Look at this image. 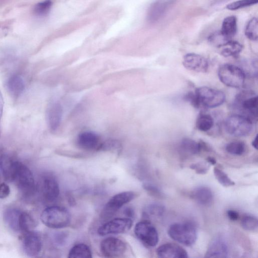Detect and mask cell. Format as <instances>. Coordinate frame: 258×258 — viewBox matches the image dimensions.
<instances>
[{"label": "cell", "mask_w": 258, "mask_h": 258, "mask_svg": "<svg viewBox=\"0 0 258 258\" xmlns=\"http://www.w3.org/2000/svg\"><path fill=\"white\" fill-rule=\"evenodd\" d=\"M135 197L133 191H123L113 196L107 203L104 208L105 214L111 215L123 205L132 201Z\"/></svg>", "instance_id": "cell-14"}, {"label": "cell", "mask_w": 258, "mask_h": 258, "mask_svg": "<svg viewBox=\"0 0 258 258\" xmlns=\"http://www.w3.org/2000/svg\"><path fill=\"white\" fill-rule=\"evenodd\" d=\"M69 258H91L92 252L90 247L85 244L78 243L70 250Z\"/></svg>", "instance_id": "cell-26"}, {"label": "cell", "mask_w": 258, "mask_h": 258, "mask_svg": "<svg viewBox=\"0 0 258 258\" xmlns=\"http://www.w3.org/2000/svg\"><path fill=\"white\" fill-rule=\"evenodd\" d=\"M226 131L231 136L241 137L248 135L252 131V120L242 114H233L225 121Z\"/></svg>", "instance_id": "cell-4"}, {"label": "cell", "mask_w": 258, "mask_h": 258, "mask_svg": "<svg viewBox=\"0 0 258 258\" xmlns=\"http://www.w3.org/2000/svg\"><path fill=\"white\" fill-rule=\"evenodd\" d=\"M159 257L164 258H186L187 251L180 246L172 243H167L160 245L156 250Z\"/></svg>", "instance_id": "cell-16"}, {"label": "cell", "mask_w": 258, "mask_h": 258, "mask_svg": "<svg viewBox=\"0 0 258 258\" xmlns=\"http://www.w3.org/2000/svg\"><path fill=\"white\" fill-rule=\"evenodd\" d=\"M257 135H256L251 143L252 147L256 150L257 149Z\"/></svg>", "instance_id": "cell-47"}, {"label": "cell", "mask_w": 258, "mask_h": 258, "mask_svg": "<svg viewBox=\"0 0 258 258\" xmlns=\"http://www.w3.org/2000/svg\"><path fill=\"white\" fill-rule=\"evenodd\" d=\"M207 162L210 165H215L216 163V159L212 157H208L207 159Z\"/></svg>", "instance_id": "cell-46"}, {"label": "cell", "mask_w": 258, "mask_h": 258, "mask_svg": "<svg viewBox=\"0 0 258 258\" xmlns=\"http://www.w3.org/2000/svg\"><path fill=\"white\" fill-rule=\"evenodd\" d=\"M16 163L17 161L7 154L0 156V169L5 180L13 181Z\"/></svg>", "instance_id": "cell-19"}, {"label": "cell", "mask_w": 258, "mask_h": 258, "mask_svg": "<svg viewBox=\"0 0 258 258\" xmlns=\"http://www.w3.org/2000/svg\"><path fill=\"white\" fill-rule=\"evenodd\" d=\"M13 181L24 194H32L36 189L32 173L26 165L18 161Z\"/></svg>", "instance_id": "cell-7"}, {"label": "cell", "mask_w": 258, "mask_h": 258, "mask_svg": "<svg viewBox=\"0 0 258 258\" xmlns=\"http://www.w3.org/2000/svg\"><path fill=\"white\" fill-rule=\"evenodd\" d=\"M225 149L228 153L231 155L240 156L245 152V145L241 141H233L226 145Z\"/></svg>", "instance_id": "cell-33"}, {"label": "cell", "mask_w": 258, "mask_h": 258, "mask_svg": "<svg viewBox=\"0 0 258 258\" xmlns=\"http://www.w3.org/2000/svg\"><path fill=\"white\" fill-rule=\"evenodd\" d=\"M125 215L127 217V218L132 219L134 218L135 213L134 210L131 208H127L125 209L124 212Z\"/></svg>", "instance_id": "cell-44"}, {"label": "cell", "mask_w": 258, "mask_h": 258, "mask_svg": "<svg viewBox=\"0 0 258 258\" xmlns=\"http://www.w3.org/2000/svg\"><path fill=\"white\" fill-rule=\"evenodd\" d=\"M182 64L186 69L199 73H205L209 68L207 59L195 53L186 54L183 57Z\"/></svg>", "instance_id": "cell-13"}, {"label": "cell", "mask_w": 258, "mask_h": 258, "mask_svg": "<svg viewBox=\"0 0 258 258\" xmlns=\"http://www.w3.org/2000/svg\"><path fill=\"white\" fill-rule=\"evenodd\" d=\"M184 99L188 101L191 104L196 108H199L200 106L197 95L192 92H189L185 94Z\"/></svg>", "instance_id": "cell-41"}, {"label": "cell", "mask_w": 258, "mask_h": 258, "mask_svg": "<svg viewBox=\"0 0 258 258\" xmlns=\"http://www.w3.org/2000/svg\"><path fill=\"white\" fill-rule=\"evenodd\" d=\"M6 87L9 93L12 97L17 98L24 91L25 83L21 76L16 75H13L7 81Z\"/></svg>", "instance_id": "cell-22"}, {"label": "cell", "mask_w": 258, "mask_h": 258, "mask_svg": "<svg viewBox=\"0 0 258 258\" xmlns=\"http://www.w3.org/2000/svg\"><path fill=\"white\" fill-rule=\"evenodd\" d=\"M237 30V18L235 16H229L223 21L220 31L227 37L232 39Z\"/></svg>", "instance_id": "cell-25"}, {"label": "cell", "mask_w": 258, "mask_h": 258, "mask_svg": "<svg viewBox=\"0 0 258 258\" xmlns=\"http://www.w3.org/2000/svg\"><path fill=\"white\" fill-rule=\"evenodd\" d=\"M77 143L80 148L87 150H98L101 144L99 136L92 132H84L79 134Z\"/></svg>", "instance_id": "cell-18"}, {"label": "cell", "mask_w": 258, "mask_h": 258, "mask_svg": "<svg viewBox=\"0 0 258 258\" xmlns=\"http://www.w3.org/2000/svg\"><path fill=\"white\" fill-rule=\"evenodd\" d=\"M168 234L174 240L187 246L192 245L197 239V228L191 222L172 224L168 228Z\"/></svg>", "instance_id": "cell-2"}, {"label": "cell", "mask_w": 258, "mask_h": 258, "mask_svg": "<svg viewBox=\"0 0 258 258\" xmlns=\"http://www.w3.org/2000/svg\"><path fill=\"white\" fill-rule=\"evenodd\" d=\"M232 39L229 38L225 36L220 31L214 32L208 37L209 42L213 46L220 47L224 43Z\"/></svg>", "instance_id": "cell-36"}, {"label": "cell", "mask_w": 258, "mask_h": 258, "mask_svg": "<svg viewBox=\"0 0 258 258\" xmlns=\"http://www.w3.org/2000/svg\"><path fill=\"white\" fill-rule=\"evenodd\" d=\"M69 211L60 206H51L43 210L41 215L42 222L47 227L59 229L68 226L71 222Z\"/></svg>", "instance_id": "cell-1"}, {"label": "cell", "mask_w": 258, "mask_h": 258, "mask_svg": "<svg viewBox=\"0 0 258 258\" xmlns=\"http://www.w3.org/2000/svg\"><path fill=\"white\" fill-rule=\"evenodd\" d=\"M43 194L48 201L55 200L59 194V187L57 181L52 177H47L43 181Z\"/></svg>", "instance_id": "cell-21"}, {"label": "cell", "mask_w": 258, "mask_h": 258, "mask_svg": "<svg viewBox=\"0 0 258 258\" xmlns=\"http://www.w3.org/2000/svg\"><path fill=\"white\" fill-rule=\"evenodd\" d=\"M200 106L207 108H215L221 105L225 101V94L221 91L208 87H201L195 91Z\"/></svg>", "instance_id": "cell-6"}, {"label": "cell", "mask_w": 258, "mask_h": 258, "mask_svg": "<svg viewBox=\"0 0 258 258\" xmlns=\"http://www.w3.org/2000/svg\"><path fill=\"white\" fill-rule=\"evenodd\" d=\"M177 0H154L148 8L147 20L150 23L160 20Z\"/></svg>", "instance_id": "cell-10"}, {"label": "cell", "mask_w": 258, "mask_h": 258, "mask_svg": "<svg viewBox=\"0 0 258 258\" xmlns=\"http://www.w3.org/2000/svg\"><path fill=\"white\" fill-rule=\"evenodd\" d=\"M133 225V219L129 218H116L101 225L97 232L99 235L123 233L128 231Z\"/></svg>", "instance_id": "cell-9"}, {"label": "cell", "mask_w": 258, "mask_h": 258, "mask_svg": "<svg viewBox=\"0 0 258 258\" xmlns=\"http://www.w3.org/2000/svg\"><path fill=\"white\" fill-rule=\"evenodd\" d=\"M258 0H238L227 5L226 9L233 11L251 6L257 3Z\"/></svg>", "instance_id": "cell-38"}, {"label": "cell", "mask_w": 258, "mask_h": 258, "mask_svg": "<svg viewBox=\"0 0 258 258\" xmlns=\"http://www.w3.org/2000/svg\"><path fill=\"white\" fill-rule=\"evenodd\" d=\"M210 164L204 162H200L191 165L190 168L195 170L197 174H205L208 171L210 167Z\"/></svg>", "instance_id": "cell-39"}, {"label": "cell", "mask_w": 258, "mask_h": 258, "mask_svg": "<svg viewBox=\"0 0 258 258\" xmlns=\"http://www.w3.org/2000/svg\"><path fill=\"white\" fill-rule=\"evenodd\" d=\"M214 126V119L208 114H201L196 120V127L200 131L206 132L211 130Z\"/></svg>", "instance_id": "cell-28"}, {"label": "cell", "mask_w": 258, "mask_h": 258, "mask_svg": "<svg viewBox=\"0 0 258 258\" xmlns=\"http://www.w3.org/2000/svg\"><path fill=\"white\" fill-rule=\"evenodd\" d=\"M228 247L226 241L221 237L213 238L205 254L206 257H227Z\"/></svg>", "instance_id": "cell-17"}, {"label": "cell", "mask_w": 258, "mask_h": 258, "mask_svg": "<svg viewBox=\"0 0 258 258\" xmlns=\"http://www.w3.org/2000/svg\"><path fill=\"white\" fill-rule=\"evenodd\" d=\"M19 226L20 230L24 233L32 231L36 226V222L29 214L26 212H21Z\"/></svg>", "instance_id": "cell-29"}, {"label": "cell", "mask_w": 258, "mask_h": 258, "mask_svg": "<svg viewBox=\"0 0 258 258\" xmlns=\"http://www.w3.org/2000/svg\"><path fill=\"white\" fill-rule=\"evenodd\" d=\"M144 188L152 196L157 198H162L163 195L161 191L155 185L150 183L144 185Z\"/></svg>", "instance_id": "cell-40"}, {"label": "cell", "mask_w": 258, "mask_h": 258, "mask_svg": "<svg viewBox=\"0 0 258 258\" xmlns=\"http://www.w3.org/2000/svg\"><path fill=\"white\" fill-rule=\"evenodd\" d=\"M134 232L137 237L145 245L155 246L159 241L158 233L155 226L147 220L137 223Z\"/></svg>", "instance_id": "cell-8"}, {"label": "cell", "mask_w": 258, "mask_h": 258, "mask_svg": "<svg viewBox=\"0 0 258 258\" xmlns=\"http://www.w3.org/2000/svg\"><path fill=\"white\" fill-rule=\"evenodd\" d=\"M21 212L16 209H8L4 213V220L8 227L15 231L20 230V218Z\"/></svg>", "instance_id": "cell-23"}, {"label": "cell", "mask_w": 258, "mask_h": 258, "mask_svg": "<svg viewBox=\"0 0 258 258\" xmlns=\"http://www.w3.org/2000/svg\"><path fill=\"white\" fill-rule=\"evenodd\" d=\"M235 105L243 115L251 120L257 118L258 99L254 93L250 91H243L235 99Z\"/></svg>", "instance_id": "cell-5"}, {"label": "cell", "mask_w": 258, "mask_h": 258, "mask_svg": "<svg viewBox=\"0 0 258 258\" xmlns=\"http://www.w3.org/2000/svg\"><path fill=\"white\" fill-rule=\"evenodd\" d=\"M218 48L221 54L224 57H236L242 51L243 46L239 42L231 39Z\"/></svg>", "instance_id": "cell-24"}, {"label": "cell", "mask_w": 258, "mask_h": 258, "mask_svg": "<svg viewBox=\"0 0 258 258\" xmlns=\"http://www.w3.org/2000/svg\"><path fill=\"white\" fill-rule=\"evenodd\" d=\"M218 76L223 84L234 88L241 87L245 78V75L240 67L229 63L222 64L219 68Z\"/></svg>", "instance_id": "cell-3"}, {"label": "cell", "mask_w": 258, "mask_h": 258, "mask_svg": "<svg viewBox=\"0 0 258 258\" xmlns=\"http://www.w3.org/2000/svg\"><path fill=\"white\" fill-rule=\"evenodd\" d=\"M245 35L250 40L256 41L258 38V21L255 17L251 18L247 23Z\"/></svg>", "instance_id": "cell-31"}, {"label": "cell", "mask_w": 258, "mask_h": 258, "mask_svg": "<svg viewBox=\"0 0 258 258\" xmlns=\"http://www.w3.org/2000/svg\"><path fill=\"white\" fill-rule=\"evenodd\" d=\"M62 116L61 104L57 101L49 104L46 111V118L48 126L50 130L54 131L60 124Z\"/></svg>", "instance_id": "cell-15"}, {"label": "cell", "mask_w": 258, "mask_h": 258, "mask_svg": "<svg viewBox=\"0 0 258 258\" xmlns=\"http://www.w3.org/2000/svg\"><path fill=\"white\" fill-rule=\"evenodd\" d=\"M4 101L3 94L0 90V120L2 118L4 110Z\"/></svg>", "instance_id": "cell-45"}, {"label": "cell", "mask_w": 258, "mask_h": 258, "mask_svg": "<svg viewBox=\"0 0 258 258\" xmlns=\"http://www.w3.org/2000/svg\"><path fill=\"white\" fill-rule=\"evenodd\" d=\"M181 150L187 154L195 155L202 151L201 143L189 139H183L180 144Z\"/></svg>", "instance_id": "cell-27"}, {"label": "cell", "mask_w": 258, "mask_h": 258, "mask_svg": "<svg viewBox=\"0 0 258 258\" xmlns=\"http://www.w3.org/2000/svg\"><path fill=\"white\" fill-rule=\"evenodd\" d=\"M126 249L125 243L115 237H107L103 239L100 244L101 251L107 257H119L125 252Z\"/></svg>", "instance_id": "cell-11"}, {"label": "cell", "mask_w": 258, "mask_h": 258, "mask_svg": "<svg viewBox=\"0 0 258 258\" xmlns=\"http://www.w3.org/2000/svg\"><path fill=\"white\" fill-rule=\"evenodd\" d=\"M22 238L23 248L26 254L35 256L38 254L42 247V241L40 235L30 231L24 233Z\"/></svg>", "instance_id": "cell-12"}, {"label": "cell", "mask_w": 258, "mask_h": 258, "mask_svg": "<svg viewBox=\"0 0 258 258\" xmlns=\"http://www.w3.org/2000/svg\"><path fill=\"white\" fill-rule=\"evenodd\" d=\"M240 67L245 75L252 77H256L257 75V60L256 59L245 60Z\"/></svg>", "instance_id": "cell-32"}, {"label": "cell", "mask_w": 258, "mask_h": 258, "mask_svg": "<svg viewBox=\"0 0 258 258\" xmlns=\"http://www.w3.org/2000/svg\"><path fill=\"white\" fill-rule=\"evenodd\" d=\"M240 224L242 227L247 231H254L257 229V219L253 215H245L243 216Z\"/></svg>", "instance_id": "cell-34"}, {"label": "cell", "mask_w": 258, "mask_h": 258, "mask_svg": "<svg viewBox=\"0 0 258 258\" xmlns=\"http://www.w3.org/2000/svg\"><path fill=\"white\" fill-rule=\"evenodd\" d=\"M52 5L51 0H44L35 5L33 12L37 16H44L48 14Z\"/></svg>", "instance_id": "cell-37"}, {"label": "cell", "mask_w": 258, "mask_h": 258, "mask_svg": "<svg viewBox=\"0 0 258 258\" xmlns=\"http://www.w3.org/2000/svg\"><path fill=\"white\" fill-rule=\"evenodd\" d=\"M213 172L217 181L223 186L229 187L235 185V182L219 168L215 167Z\"/></svg>", "instance_id": "cell-35"}, {"label": "cell", "mask_w": 258, "mask_h": 258, "mask_svg": "<svg viewBox=\"0 0 258 258\" xmlns=\"http://www.w3.org/2000/svg\"><path fill=\"white\" fill-rule=\"evenodd\" d=\"M192 198L199 204L210 206L213 201V195L210 188L205 186L197 187L191 194Z\"/></svg>", "instance_id": "cell-20"}, {"label": "cell", "mask_w": 258, "mask_h": 258, "mask_svg": "<svg viewBox=\"0 0 258 258\" xmlns=\"http://www.w3.org/2000/svg\"><path fill=\"white\" fill-rule=\"evenodd\" d=\"M165 210L164 206L162 204L153 203L146 207L144 215L147 218H160L163 215Z\"/></svg>", "instance_id": "cell-30"}, {"label": "cell", "mask_w": 258, "mask_h": 258, "mask_svg": "<svg viewBox=\"0 0 258 258\" xmlns=\"http://www.w3.org/2000/svg\"><path fill=\"white\" fill-rule=\"evenodd\" d=\"M227 214L228 218L232 221H236L239 217L238 213L233 210H229L227 211Z\"/></svg>", "instance_id": "cell-43"}, {"label": "cell", "mask_w": 258, "mask_h": 258, "mask_svg": "<svg viewBox=\"0 0 258 258\" xmlns=\"http://www.w3.org/2000/svg\"><path fill=\"white\" fill-rule=\"evenodd\" d=\"M10 193L9 186L6 183H0V199L7 198Z\"/></svg>", "instance_id": "cell-42"}]
</instances>
